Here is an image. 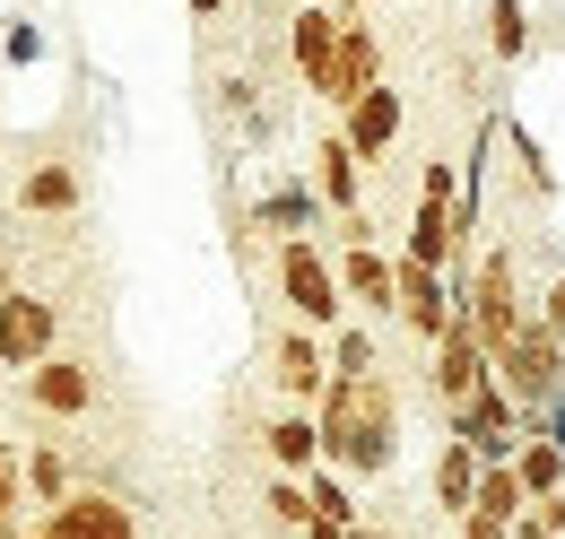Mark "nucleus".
<instances>
[{
	"mask_svg": "<svg viewBox=\"0 0 565 539\" xmlns=\"http://www.w3.org/2000/svg\"><path fill=\"white\" fill-rule=\"evenodd\" d=\"M313 426H322V462L340 478H383L401 462V392H392L383 374H365V383H340V374H331Z\"/></svg>",
	"mask_w": 565,
	"mask_h": 539,
	"instance_id": "f257e3e1",
	"label": "nucleus"
},
{
	"mask_svg": "<svg viewBox=\"0 0 565 539\" xmlns=\"http://www.w3.org/2000/svg\"><path fill=\"white\" fill-rule=\"evenodd\" d=\"M461 287V323L488 339V357H504L513 339L531 331V305H522V270H513V253L504 244H488L479 262H470V278H452Z\"/></svg>",
	"mask_w": 565,
	"mask_h": 539,
	"instance_id": "f03ea898",
	"label": "nucleus"
},
{
	"mask_svg": "<svg viewBox=\"0 0 565 539\" xmlns=\"http://www.w3.org/2000/svg\"><path fill=\"white\" fill-rule=\"evenodd\" d=\"M279 296L287 314H296V331H331L340 314H349V287H340V262L313 244V235H296L279 244Z\"/></svg>",
	"mask_w": 565,
	"mask_h": 539,
	"instance_id": "7ed1b4c3",
	"label": "nucleus"
},
{
	"mask_svg": "<svg viewBox=\"0 0 565 539\" xmlns=\"http://www.w3.org/2000/svg\"><path fill=\"white\" fill-rule=\"evenodd\" d=\"M426 383H435L444 418H452V409H470V401H479V392L495 383V357H488V339L470 331V323H452V331L435 339V366H426Z\"/></svg>",
	"mask_w": 565,
	"mask_h": 539,
	"instance_id": "20e7f679",
	"label": "nucleus"
},
{
	"mask_svg": "<svg viewBox=\"0 0 565 539\" xmlns=\"http://www.w3.org/2000/svg\"><path fill=\"white\" fill-rule=\"evenodd\" d=\"M270 383H279L296 409H322V392H331V348H322V331H279L270 339Z\"/></svg>",
	"mask_w": 565,
	"mask_h": 539,
	"instance_id": "39448f33",
	"label": "nucleus"
},
{
	"mask_svg": "<svg viewBox=\"0 0 565 539\" xmlns=\"http://www.w3.org/2000/svg\"><path fill=\"white\" fill-rule=\"evenodd\" d=\"M53 339H62V314H53L44 296H26V287H18V296L0 305V366L35 374V366L53 357Z\"/></svg>",
	"mask_w": 565,
	"mask_h": 539,
	"instance_id": "423d86ee",
	"label": "nucleus"
},
{
	"mask_svg": "<svg viewBox=\"0 0 565 539\" xmlns=\"http://www.w3.org/2000/svg\"><path fill=\"white\" fill-rule=\"evenodd\" d=\"M340 27H349V9H322V0H305L296 18H287V62H296V78L322 96V78H331V62H340Z\"/></svg>",
	"mask_w": 565,
	"mask_h": 539,
	"instance_id": "0eeeda50",
	"label": "nucleus"
},
{
	"mask_svg": "<svg viewBox=\"0 0 565 539\" xmlns=\"http://www.w3.org/2000/svg\"><path fill=\"white\" fill-rule=\"evenodd\" d=\"M401 323L435 348V339L461 323V287H452L444 270H426V262H401Z\"/></svg>",
	"mask_w": 565,
	"mask_h": 539,
	"instance_id": "6e6552de",
	"label": "nucleus"
},
{
	"mask_svg": "<svg viewBox=\"0 0 565 539\" xmlns=\"http://www.w3.org/2000/svg\"><path fill=\"white\" fill-rule=\"evenodd\" d=\"M374 87H383V44H374V27L349 9V27H340V62H331V78H322V105L349 114L356 96H374Z\"/></svg>",
	"mask_w": 565,
	"mask_h": 539,
	"instance_id": "1a4fd4ad",
	"label": "nucleus"
},
{
	"mask_svg": "<svg viewBox=\"0 0 565 539\" xmlns=\"http://www.w3.org/2000/svg\"><path fill=\"white\" fill-rule=\"evenodd\" d=\"M44 539H140V522H131V505H122V496L78 487L71 505H53V514H44Z\"/></svg>",
	"mask_w": 565,
	"mask_h": 539,
	"instance_id": "9d476101",
	"label": "nucleus"
},
{
	"mask_svg": "<svg viewBox=\"0 0 565 539\" xmlns=\"http://www.w3.org/2000/svg\"><path fill=\"white\" fill-rule=\"evenodd\" d=\"M340 287H349L356 314H374V323H401V262H383L374 244L340 253Z\"/></svg>",
	"mask_w": 565,
	"mask_h": 539,
	"instance_id": "9b49d317",
	"label": "nucleus"
},
{
	"mask_svg": "<svg viewBox=\"0 0 565 539\" xmlns=\"http://www.w3.org/2000/svg\"><path fill=\"white\" fill-rule=\"evenodd\" d=\"M313 192H322V209H340V218L365 209V157L349 148V131H322V139H313Z\"/></svg>",
	"mask_w": 565,
	"mask_h": 539,
	"instance_id": "f8f14e48",
	"label": "nucleus"
},
{
	"mask_svg": "<svg viewBox=\"0 0 565 539\" xmlns=\"http://www.w3.org/2000/svg\"><path fill=\"white\" fill-rule=\"evenodd\" d=\"M401 123H409V105H401V87H392V78H383L374 96H356L349 114H340V131H349V148L365 157V166H374V157L401 139Z\"/></svg>",
	"mask_w": 565,
	"mask_h": 539,
	"instance_id": "ddd939ff",
	"label": "nucleus"
},
{
	"mask_svg": "<svg viewBox=\"0 0 565 539\" xmlns=\"http://www.w3.org/2000/svg\"><path fill=\"white\" fill-rule=\"evenodd\" d=\"M26 401L44 409V418H87V409H96V374H87L78 357H44V366L26 374Z\"/></svg>",
	"mask_w": 565,
	"mask_h": 539,
	"instance_id": "4468645a",
	"label": "nucleus"
},
{
	"mask_svg": "<svg viewBox=\"0 0 565 539\" xmlns=\"http://www.w3.org/2000/svg\"><path fill=\"white\" fill-rule=\"evenodd\" d=\"M479 478H488V462H479L461 435H444V453H435V505H444L452 522H470V505H479Z\"/></svg>",
	"mask_w": 565,
	"mask_h": 539,
	"instance_id": "2eb2a0df",
	"label": "nucleus"
},
{
	"mask_svg": "<svg viewBox=\"0 0 565 539\" xmlns=\"http://www.w3.org/2000/svg\"><path fill=\"white\" fill-rule=\"evenodd\" d=\"M270 462H279V478H313L322 471V426H313V409H287V418H270Z\"/></svg>",
	"mask_w": 565,
	"mask_h": 539,
	"instance_id": "dca6fc26",
	"label": "nucleus"
},
{
	"mask_svg": "<svg viewBox=\"0 0 565 539\" xmlns=\"http://www.w3.org/2000/svg\"><path fill=\"white\" fill-rule=\"evenodd\" d=\"M253 226H270L279 244H296V235L322 226V192H313V183H279L270 201H253Z\"/></svg>",
	"mask_w": 565,
	"mask_h": 539,
	"instance_id": "f3484780",
	"label": "nucleus"
},
{
	"mask_svg": "<svg viewBox=\"0 0 565 539\" xmlns=\"http://www.w3.org/2000/svg\"><path fill=\"white\" fill-rule=\"evenodd\" d=\"M513 471H522V487H531V505H557L565 496V444L557 435H522Z\"/></svg>",
	"mask_w": 565,
	"mask_h": 539,
	"instance_id": "a211bd4d",
	"label": "nucleus"
},
{
	"mask_svg": "<svg viewBox=\"0 0 565 539\" xmlns=\"http://www.w3.org/2000/svg\"><path fill=\"white\" fill-rule=\"evenodd\" d=\"M470 514H479V522H504V531H513V522H531V487H522V471H513V462H504V471H488Z\"/></svg>",
	"mask_w": 565,
	"mask_h": 539,
	"instance_id": "6ab92c4d",
	"label": "nucleus"
},
{
	"mask_svg": "<svg viewBox=\"0 0 565 539\" xmlns=\"http://www.w3.org/2000/svg\"><path fill=\"white\" fill-rule=\"evenodd\" d=\"M305 496H313V531H356V522H365V514H356V496H349V478L331 471V462L305 478Z\"/></svg>",
	"mask_w": 565,
	"mask_h": 539,
	"instance_id": "aec40b11",
	"label": "nucleus"
},
{
	"mask_svg": "<svg viewBox=\"0 0 565 539\" xmlns=\"http://www.w3.org/2000/svg\"><path fill=\"white\" fill-rule=\"evenodd\" d=\"M18 201L44 209V218H62V209H78V175L71 166H35V175H18Z\"/></svg>",
	"mask_w": 565,
	"mask_h": 539,
	"instance_id": "412c9836",
	"label": "nucleus"
},
{
	"mask_svg": "<svg viewBox=\"0 0 565 539\" xmlns=\"http://www.w3.org/2000/svg\"><path fill=\"white\" fill-rule=\"evenodd\" d=\"M488 44H495V62H522L531 53V9L522 0H488Z\"/></svg>",
	"mask_w": 565,
	"mask_h": 539,
	"instance_id": "4be33fe9",
	"label": "nucleus"
},
{
	"mask_svg": "<svg viewBox=\"0 0 565 539\" xmlns=\"http://www.w3.org/2000/svg\"><path fill=\"white\" fill-rule=\"evenodd\" d=\"M331 374H340V383H365V374H383V357H374V331H340V339H331Z\"/></svg>",
	"mask_w": 565,
	"mask_h": 539,
	"instance_id": "5701e85b",
	"label": "nucleus"
},
{
	"mask_svg": "<svg viewBox=\"0 0 565 539\" xmlns=\"http://www.w3.org/2000/svg\"><path fill=\"white\" fill-rule=\"evenodd\" d=\"M26 487L44 496V514H53V505H71V496H78V487H71V462H62V453H26Z\"/></svg>",
	"mask_w": 565,
	"mask_h": 539,
	"instance_id": "b1692460",
	"label": "nucleus"
},
{
	"mask_svg": "<svg viewBox=\"0 0 565 539\" xmlns=\"http://www.w3.org/2000/svg\"><path fill=\"white\" fill-rule=\"evenodd\" d=\"M270 522H279V531H313V496H305V478H270Z\"/></svg>",
	"mask_w": 565,
	"mask_h": 539,
	"instance_id": "393cba45",
	"label": "nucleus"
},
{
	"mask_svg": "<svg viewBox=\"0 0 565 539\" xmlns=\"http://www.w3.org/2000/svg\"><path fill=\"white\" fill-rule=\"evenodd\" d=\"M18 487H26V462L0 444V531H18Z\"/></svg>",
	"mask_w": 565,
	"mask_h": 539,
	"instance_id": "a878e982",
	"label": "nucleus"
},
{
	"mask_svg": "<svg viewBox=\"0 0 565 539\" xmlns=\"http://www.w3.org/2000/svg\"><path fill=\"white\" fill-rule=\"evenodd\" d=\"M540 331H557L565 339V278H548V296H540V314H531Z\"/></svg>",
	"mask_w": 565,
	"mask_h": 539,
	"instance_id": "bb28decb",
	"label": "nucleus"
},
{
	"mask_svg": "<svg viewBox=\"0 0 565 539\" xmlns=\"http://www.w3.org/2000/svg\"><path fill=\"white\" fill-rule=\"evenodd\" d=\"M513 539H557V522H548V514H531V522H513Z\"/></svg>",
	"mask_w": 565,
	"mask_h": 539,
	"instance_id": "cd10ccee",
	"label": "nucleus"
},
{
	"mask_svg": "<svg viewBox=\"0 0 565 539\" xmlns=\"http://www.w3.org/2000/svg\"><path fill=\"white\" fill-rule=\"evenodd\" d=\"M461 539H513V531H504V522H479V514H470V522H461Z\"/></svg>",
	"mask_w": 565,
	"mask_h": 539,
	"instance_id": "c85d7f7f",
	"label": "nucleus"
},
{
	"mask_svg": "<svg viewBox=\"0 0 565 539\" xmlns=\"http://www.w3.org/2000/svg\"><path fill=\"white\" fill-rule=\"evenodd\" d=\"M183 9H192V18H217V9H226V0H183Z\"/></svg>",
	"mask_w": 565,
	"mask_h": 539,
	"instance_id": "c756f323",
	"label": "nucleus"
},
{
	"mask_svg": "<svg viewBox=\"0 0 565 539\" xmlns=\"http://www.w3.org/2000/svg\"><path fill=\"white\" fill-rule=\"evenodd\" d=\"M349 539H392V531H383V522H356V531Z\"/></svg>",
	"mask_w": 565,
	"mask_h": 539,
	"instance_id": "7c9ffc66",
	"label": "nucleus"
},
{
	"mask_svg": "<svg viewBox=\"0 0 565 539\" xmlns=\"http://www.w3.org/2000/svg\"><path fill=\"white\" fill-rule=\"evenodd\" d=\"M9 296H18V287H9V262H0V305H9Z\"/></svg>",
	"mask_w": 565,
	"mask_h": 539,
	"instance_id": "2f4dec72",
	"label": "nucleus"
},
{
	"mask_svg": "<svg viewBox=\"0 0 565 539\" xmlns=\"http://www.w3.org/2000/svg\"><path fill=\"white\" fill-rule=\"evenodd\" d=\"M305 539H349V531H305Z\"/></svg>",
	"mask_w": 565,
	"mask_h": 539,
	"instance_id": "473e14b6",
	"label": "nucleus"
},
{
	"mask_svg": "<svg viewBox=\"0 0 565 539\" xmlns=\"http://www.w3.org/2000/svg\"><path fill=\"white\" fill-rule=\"evenodd\" d=\"M18 539H44V531H18Z\"/></svg>",
	"mask_w": 565,
	"mask_h": 539,
	"instance_id": "72a5a7b5",
	"label": "nucleus"
}]
</instances>
